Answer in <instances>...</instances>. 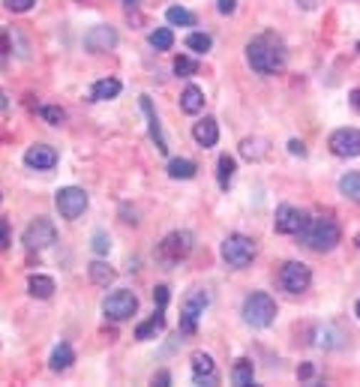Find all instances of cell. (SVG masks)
Instances as JSON below:
<instances>
[{"mask_svg": "<svg viewBox=\"0 0 360 387\" xmlns=\"http://www.w3.org/2000/svg\"><path fill=\"white\" fill-rule=\"evenodd\" d=\"M240 153L247 156V160H262V156L267 153V145L262 138H243L240 141Z\"/></svg>", "mask_w": 360, "mask_h": 387, "instance_id": "obj_28", "label": "cell"}, {"mask_svg": "<svg viewBox=\"0 0 360 387\" xmlns=\"http://www.w3.org/2000/svg\"><path fill=\"white\" fill-rule=\"evenodd\" d=\"M180 108H183L186 114H198L201 108H205V93H201L195 84H190V88L180 93Z\"/></svg>", "mask_w": 360, "mask_h": 387, "instance_id": "obj_23", "label": "cell"}, {"mask_svg": "<svg viewBox=\"0 0 360 387\" xmlns=\"http://www.w3.org/2000/svg\"><path fill=\"white\" fill-rule=\"evenodd\" d=\"M91 247H93V252H96V255H106V252L111 249V240H108L103 232H96V234H93V243H91Z\"/></svg>", "mask_w": 360, "mask_h": 387, "instance_id": "obj_35", "label": "cell"}, {"mask_svg": "<svg viewBox=\"0 0 360 387\" xmlns=\"http://www.w3.org/2000/svg\"><path fill=\"white\" fill-rule=\"evenodd\" d=\"M141 111L148 118V129H150V138L160 153H168V145H165V135H163V126H160V118H156V108L150 103V96H141Z\"/></svg>", "mask_w": 360, "mask_h": 387, "instance_id": "obj_16", "label": "cell"}, {"mask_svg": "<svg viewBox=\"0 0 360 387\" xmlns=\"http://www.w3.org/2000/svg\"><path fill=\"white\" fill-rule=\"evenodd\" d=\"M36 0H4V6L9 12H27V9H34Z\"/></svg>", "mask_w": 360, "mask_h": 387, "instance_id": "obj_36", "label": "cell"}, {"mask_svg": "<svg viewBox=\"0 0 360 387\" xmlns=\"http://www.w3.org/2000/svg\"><path fill=\"white\" fill-rule=\"evenodd\" d=\"M88 274H91V282L99 285V289H108V285L118 279V270H114L111 264H106V262H93L88 267Z\"/></svg>", "mask_w": 360, "mask_h": 387, "instance_id": "obj_20", "label": "cell"}, {"mask_svg": "<svg viewBox=\"0 0 360 387\" xmlns=\"http://www.w3.org/2000/svg\"><path fill=\"white\" fill-rule=\"evenodd\" d=\"M54 205H57V210H61V217L72 222V220L81 217L84 207H88V192L78 190V186H63V190L57 192Z\"/></svg>", "mask_w": 360, "mask_h": 387, "instance_id": "obj_9", "label": "cell"}, {"mask_svg": "<svg viewBox=\"0 0 360 387\" xmlns=\"http://www.w3.org/2000/svg\"><path fill=\"white\" fill-rule=\"evenodd\" d=\"M349 103H351V105H354V108L360 111V88H354V91H351V96H349Z\"/></svg>", "mask_w": 360, "mask_h": 387, "instance_id": "obj_42", "label": "cell"}, {"mask_svg": "<svg viewBox=\"0 0 360 387\" xmlns=\"http://www.w3.org/2000/svg\"><path fill=\"white\" fill-rule=\"evenodd\" d=\"M195 240H192V232H171L160 240V247H156V258L165 264V267H175L180 264L186 255L192 252Z\"/></svg>", "mask_w": 360, "mask_h": 387, "instance_id": "obj_4", "label": "cell"}, {"mask_svg": "<svg viewBox=\"0 0 360 387\" xmlns=\"http://www.w3.org/2000/svg\"><path fill=\"white\" fill-rule=\"evenodd\" d=\"M118 46V31L108 24H96L91 27L88 33H84V48L93 51V54H103V51H111Z\"/></svg>", "mask_w": 360, "mask_h": 387, "instance_id": "obj_13", "label": "cell"}, {"mask_svg": "<svg viewBox=\"0 0 360 387\" xmlns=\"http://www.w3.org/2000/svg\"><path fill=\"white\" fill-rule=\"evenodd\" d=\"M297 4L304 6V9H315V0H297Z\"/></svg>", "mask_w": 360, "mask_h": 387, "instance_id": "obj_43", "label": "cell"}, {"mask_svg": "<svg viewBox=\"0 0 360 387\" xmlns=\"http://www.w3.org/2000/svg\"><path fill=\"white\" fill-rule=\"evenodd\" d=\"M0 198H4V195H0Z\"/></svg>", "mask_w": 360, "mask_h": 387, "instance_id": "obj_49", "label": "cell"}, {"mask_svg": "<svg viewBox=\"0 0 360 387\" xmlns=\"http://www.w3.org/2000/svg\"><path fill=\"white\" fill-rule=\"evenodd\" d=\"M150 46L156 51H168L171 46H175V33H171V27H160V31L150 33Z\"/></svg>", "mask_w": 360, "mask_h": 387, "instance_id": "obj_29", "label": "cell"}, {"mask_svg": "<svg viewBox=\"0 0 360 387\" xmlns=\"http://www.w3.org/2000/svg\"><path fill=\"white\" fill-rule=\"evenodd\" d=\"M232 378H235V384H237V387H250V384L255 381L252 361H247V357H243V361H237V363H235V369H232Z\"/></svg>", "mask_w": 360, "mask_h": 387, "instance_id": "obj_25", "label": "cell"}, {"mask_svg": "<svg viewBox=\"0 0 360 387\" xmlns=\"http://www.w3.org/2000/svg\"><path fill=\"white\" fill-rule=\"evenodd\" d=\"M24 165L34 171H51L57 165V150L48 145H34L24 150Z\"/></svg>", "mask_w": 360, "mask_h": 387, "instance_id": "obj_14", "label": "cell"}, {"mask_svg": "<svg viewBox=\"0 0 360 387\" xmlns=\"http://www.w3.org/2000/svg\"><path fill=\"white\" fill-rule=\"evenodd\" d=\"M27 291H31V297L48 300V297L54 294V279L46 277V274H34L31 279H27Z\"/></svg>", "mask_w": 360, "mask_h": 387, "instance_id": "obj_21", "label": "cell"}, {"mask_svg": "<svg viewBox=\"0 0 360 387\" xmlns=\"http://www.w3.org/2000/svg\"><path fill=\"white\" fill-rule=\"evenodd\" d=\"M120 91H123V84L118 78H99V81H93V88H91V99H93V103H108V99L120 96Z\"/></svg>", "mask_w": 360, "mask_h": 387, "instance_id": "obj_18", "label": "cell"}, {"mask_svg": "<svg viewBox=\"0 0 360 387\" xmlns=\"http://www.w3.org/2000/svg\"><path fill=\"white\" fill-rule=\"evenodd\" d=\"M153 304L165 309V304H168V289H165V285H156V289H153Z\"/></svg>", "mask_w": 360, "mask_h": 387, "instance_id": "obj_37", "label": "cell"}, {"mask_svg": "<svg viewBox=\"0 0 360 387\" xmlns=\"http://www.w3.org/2000/svg\"><path fill=\"white\" fill-rule=\"evenodd\" d=\"M168 381H171V376H168L165 369H163V372H156V376H153V384H160V387H168Z\"/></svg>", "mask_w": 360, "mask_h": 387, "instance_id": "obj_41", "label": "cell"}, {"mask_svg": "<svg viewBox=\"0 0 360 387\" xmlns=\"http://www.w3.org/2000/svg\"><path fill=\"white\" fill-rule=\"evenodd\" d=\"M357 54H360V42H357Z\"/></svg>", "mask_w": 360, "mask_h": 387, "instance_id": "obj_48", "label": "cell"}, {"mask_svg": "<svg viewBox=\"0 0 360 387\" xmlns=\"http://www.w3.org/2000/svg\"><path fill=\"white\" fill-rule=\"evenodd\" d=\"M288 150H292L294 156H304V153H307V148H304V141H297V138H292V141H288Z\"/></svg>", "mask_w": 360, "mask_h": 387, "instance_id": "obj_40", "label": "cell"}, {"mask_svg": "<svg viewBox=\"0 0 360 387\" xmlns=\"http://www.w3.org/2000/svg\"><path fill=\"white\" fill-rule=\"evenodd\" d=\"M327 145L336 156H342V160H354V156H360V133L351 126H342L330 135Z\"/></svg>", "mask_w": 360, "mask_h": 387, "instance_id": "obj_12", "label": "cell"}, {"mask_svg": "<svg viewBox=\"0 0 360 387\" xmlns=\"http://www.w3.org/2000/svg\"><path fill=\"white\" fill-rule=\"evenodd\" d=\"M9 222L4 220V217H0V249H9Z\"/></svg>", "mask_w": 360, "mask_h": 387, "instance_id": "obj_38", "label": "cell"}, {"mask_svg": "<svg viewBox=\"0 0 360 387\" xmlns=\"http://www.w3.org/2000/svg\"><path fill=\"white\" fill-rule=\"evenodd\" d=\"M9 51H12V36H9V31H6V27H0V66L6 63Z\"/></svg>", "mask_w": 360, "mask_h": 387, "instance_id": "obj_34", "label": "cell"}, {"mask_svg": "<svg viewBox=\"0 0 360 387\" xmlns=\"http://www.w3.org/2000/svg\"><path fill=\"white\" fill-rule=\"evenodd\" d=\"M216 9H220L222 16H232V12L237 9V0H216Z\"/></svg>", "mask_w": 360, "mask_h": 387, "instance_id": "obj_39", "label": "cell"}, {"mask_svg": "<svg viewBox=\"0 0 360 387\" xmlns=\"http://www.w3.org/2000/svg\"><path fill=\"white\" fill-rule=\"evenodd\" d=\"M279 285H282L288 294H304V291H309V285H312L309 267L300 264V262H285L282 270H279Z\"/></svg>", "mask_w": 360, "mask_h": 387, "instance_id": "obj_8", "label": "cell"}, {"mask_svg": "<svg viewBox=\"0 0 360 387\" xmlns=\"http://www.w3.org/2000/svg\"><path fill=\"white\" fill-rule=\"evenodd\" d=\"M354 243H357V249H360V234H357V240H354Z\"/></svg>", "mask_w": 360, "mask_h": 387, "instance_id": "obj_47", "label": "cell"}, {"mask_svg": "<svg viewBox=\"0 0 360 387\" xmlns=\"http://www.w3.org/2000/svg\"><path fill=\"white\" fill-rule=\"evenodd\" d=\"M4 108H6V96H4V93H0V111H4Z\"/></svg>", "mask_w": 360, "mask_h": 387, "instance_id": "obj_45", "label": "cell"}, {"mask_svg": "<svg viewBox=\"0 0 360 387\" xmlns=\"http://www.w3.org/2000/svg\"><path fill=\"white\" fill-rule=\"evenodd\" d=\"M210 46H213V39L207 33H190L186 36V48H192L195 54H207Z\"/></svg>", "mask_w": 360, "mask_h": 387, "instance_id": "obj_31", "label": "cell"}, {"mask_svg": "<svg viewBox=\"0 0 360 387\" xmlns=\"http://www.w3.org/2000/svg\"><path fill=\"white\" fill-rule=\"evenodd\" d=\"M24 247L27 249H48L51 243L57 240V232H54V225L46 220V217H36L31 225L24 228Z\"/></svg>", "mask_w": 360, "mask_h": 387, "instance_id": "obj_10", "label": "cell"}, {"mask_svg": "<svg viewBox=\"0 0 360 387\" xmlns=\"http://www.w3.org/2000/svg\"><path fill=\"white\" fill-rule=\"evenodd\" d=\"M103 312H106V319H111V321H126V319H133V315L138 312V297L129 289H118V291H111L103 300Z\"/></svg>", "mask_w": 360, "mask_h": 387, "instance_id": "obj_7", "label": "cell"}, {"mask_svg": "<svg viewBox=\"0 0 360 387\" xmlns=\"http://www.w3.org/2000/svg\"><path fill=\"white\" fill-rule=\"evenodd\" d=\"M198 175V165L192 160H171L168 162V177H175V180H190Z\"/></svg>", "mask_w": 360, "mask_h": 387, "instance_id": "obj_24", "label": "cell"}, {"mask_svg": "<svg viewBox=\"0 0 360 387\" xmlns=\"http://www.w3.org/2000/svg\"><path fill=\"white\" fill-rule=\"evenodd\" d=\"M235 160L228 153H222L220 156V162H216V177H220V186L222 190H228V183H232V177H235Z\"/></svg>", "mask_w": 360, "mask_h": 387, "instance_id": "obj_26", "label": "cell"}, {"mask_svg": "<svg viewBox=\"0 0 360 387\" xmlns=\"http://www.w3.org/2000/svg\"><path fill=\"white\" fill-rule=\"evenodd\" d=\"M192 381L195 384H216L220 381V372H216L213 357L205 351H195L192 354Z\"/></svg>", "mask_w": 360, "mask_h": 387, "instance_id": "obj_15", "label": "cell"}, {"mask_svg": "<svg viewBox=\"0 0 360 387\" xmlns=\"http://www.w3.org/2000/svg\"><path fill=\"white\" fill-rule=\"evenodd\" d=\"M339 192L345 198H351V202H360V175L357 171H351V175H345L339 180Z\"/></svg>", "mask_w": 360, "mask_h": 387, "instance_id": "obj_27", "label": "cell"}, {"mask_svg": "<svg viewBox=\"0 0 360 387\" xmlns=\"http://www.w3.org/2000/svg\"><path fill=\"white\" fill-rule=\"evenodd\" d=\"M354 312H357V319H360V300H357V306H354Z\"/></svg>", "mask_w": 360, "mask_h": 387, "instance_id": "obj_46", "label": "cell"}, {"mask_svg": "<svg viewBox=\"0 0 360 387\" xmlns=\"http://www.w3.org/2000/svg\"><path fill=\"white\" fill-rule=\"evenodd\" d=\"M165 327V315H163V306H156V312L150 315L148 321H141L138 327H135V339H141V342H148V339H153L156 334H160Z\"/></svg>", "mask_w": 360, "mask_h": 387, "instance_id": "obj_19", "label": "cell"}, {"mask_svg": "<svg viewBox=\"0 0 360 387\" xmlns=\"http://www.w3.org/2000/svg\"><path fill=\"white\" fill-rule=\"evenodd\" d=\"M192 138L198 148H216V141H220V126H216L213 118H205L192 126Z\"/></svg>", "mask_w": 360, "mask_h": 387, "instance_id": "obj_17", "label": "cell"}, {"mask_svg": "<svg viewBox=\"0 0 360 387\" xmlns=\"http://www.w3.org/2000/svg\"><path fill=\"white\" fill-rule=\"evenodd\" d=\"M138 4H141V0H123V6H126V9H135Z\"/></svg>", "mask_w": 360, "mask_h": 387, "instance_id": "obj_44", "label": "cell"}, {"mask_svg": "<svg viewBox=\"0 0 360 387\" xmlns=\"http://www.w3.org/2000/svg\"><path fill=\"white\" fill-rule=\"evenodd\" d=\"M165 19H168V24H180V27H192L195 24V16L190 9H183V6H171L165 12Z\"/></svg>", "mask_w": 360, "mask_h": 387, "instance_id": "obj_30", "label": "cell"}, {"mask_svg": "<svg viewBox=\"0 0 360 387\" xmlns=\"http://www.w3.org/2000/svg\"><path fill=\"white\" fill-rule=\"evenodd\" d=\"M285 57H288L285 46L277 33H262V36L250 39V46H247V61L258 76H273L279 69H285Z\"/></svg>", "mask_w": 360, "mask_h": 387, "instance_id": "obj_1", "label": "cell"}, {"mask_svg": "<svg viewBox=\"0 0 360 387\" xmlns=\"http://www.w3.org/2000/svg\"><path fill=\"white\" fill-rule=\"evenodd\" d=\"M297 237L304 240L312 252H330V249H336V243L342 240V232L334 220L324 217V220H309Z\"/></svg>", "mask_w": 360, "mask_h": 387, "instance_id": "obj_2", "label": "cell"}, {"mask_svg": "<svg viewBox=\"0 0 360 387\" xmlns=\"http://www.w3.org/2000/svg\"><path fill=\"white\" fill-rule=\"evenodd\" d=\"M273 319H277V304H273L270 294L255 291L243 300V321L250 327H270Z\"/></svg>", "mask_w": 360, "mask_h": 387, "instance_id": "obj_5", "label": "cell"}, {"mask_svg": "<svg viewBox=\"0 0 360 387\" xmlns=\"http://www.w3.org/2000/svg\"><path fill=\"white\" fill-rule=\"evenodd\" d=\"M307 222H309L307 213L300 207H292V205L277 207V217H273V228H277L279 234H300Z\"/></svg>", "mask_w": 360, "mask_h": 387, "instance_id": "obj_11", "label": "cell"}, {"mask_svg": "<svg viewBox=\"0 0 360 387\" xmlns=\"http://www.w3.org/2000/svg\"><path fill=\"white\" fill-rule=\"evenodd\" d=\"M36 111H39V118H42V120H48L51 126H61V123L66 120V114H63V108H61V105H39Z\"/></svg>", "mask_w": 360, "mask_h": 387, "instance_id": "obj_32", "label": "cell"}, {"mask_svg": "<svg viewBox=\"0 0 360 387\" xmlns=\"http://www.w3.org/2000/svg\"><path fill=\"white\" fill-rule=\"evenodd\" d=\"M72 363H76V351H72V346H66V342H61V346L51 351L48 366H51L54 372H66Z\"/></svg>", "mask_w": 360, "mask_h": 387, "instance_id": "obj_22", "label": "cell"}, {"mask_svg": "<svg viewBox=\"0 0 360 387\" xmlns=\"http://www.w3.org/2000/svg\"><path fill=\"white\" fill-rule=\"evenodd\" d=\"M175 73L178 76H183V78H190V76H195L198 73V61H192V57H186V54H180L178 61H175Z\"/></svg>", "mask_w": 360, "mask_h": 387, "instance_id": "obj_33", "label": "cell"}, {"mask_svg": "<svg viewBox=\"0 0 360 387\" xmlns=\"http://www.w3.org/2000/svg\"><path fill=\"white\" fill-rule=\"evenodd\" d=\"M255 252H258L255 240H250L247 234H228V237L222 240V247H220L222 262H225L228 267H235V270L250 267L252 258H255Z\"/></svg>", "mask_w": 360, "mask_h": 387, "instance_id": "obj_3", "label": "cell"}, {"mask_svg": "<svg viewBox=\"0 0 360 387\" xmlns=\"http://www.w3.org/2000/svg\"><path fill=\"white\" fill-rule=\"evenodd\" d=\"M210 306V294L207 291H192L183 300L180 306V334L183 336H195L198 331V319L205 315V309Z\"/></svg>", "mask_w": 360, "mask_h": 387, "instance_id": "obj_6", "label": "cell"}]
</instances>
